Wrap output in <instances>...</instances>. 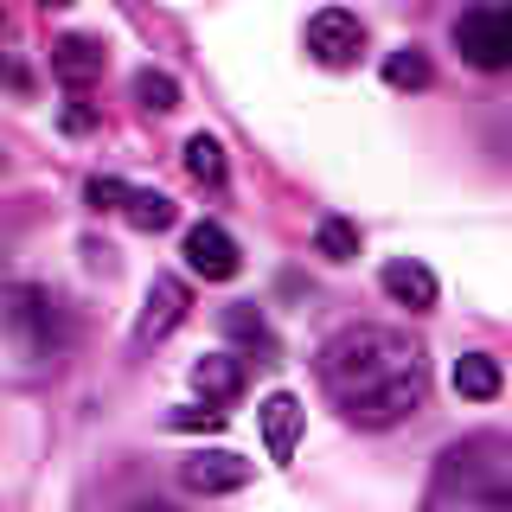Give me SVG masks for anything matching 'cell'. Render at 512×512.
I'll return each mask as SVG.
<instances>
[{"mask_svg":"<svg viewBox=\"0 0 512 512\" xmlns=\"http://www.w3.org/2000/svg\"><path fill=\"white\" fill-rule=\"evenodd\" d=\"M314 378L352 429H397L429 404V346L404 327L352 320L320 340Z\"/></svg>","mask_w":512,"mask_h":512,"instance_id":"obj_1","label":"cell"},{"mask_svg":"<svg viewBox=\"0 0 512 512\" xmlns=\"http://www.w3.org/2000/svg\"><path fill=\"white\" fill-rule=\"evenodd\" d=\"M77 352V314L45 282H0V378L45 384Z\"/></svg>","mask_w":512,"mask_h":512,"instance_id":"obj_2","label":"cell"},{"mask_svg":"<svg viewBox=\"0 0 512 512\" xmlns=\"http://www.w3.org/2000/svg\"><path fill=\"white\" fill-rule=\"evenodd\" d=\"M423 512H512V436L474 429L448 442L429 468Z\"/></svg>","mask_w":512,"mask_h":512,"instance_id":"obj_3","label":"cell"},{"mask_svg":"<svg viewBox=\"0 0 512 512\" xmlns=\"http://www.w3.org/2000/svg\"><path fill=\"white\" fill-rule=\"evenodd\" d=\"M448 39H455L461 64H474V71H512V7L506 0H487V7H461L455 26H448Z\"/></svg>","mask_w":512,"mask_h":512,"instance_id":"obj_4","label":"cell"},{"mask_svg":"<svg viewBox=\"0 0 512 512\" xmlns=\"http://www.w3.org/2000/svg\"><path fill=\"white\" fill-rule=\"evenodd\" d=\"M84 199L96 205V212H116L122 224H135V231H167V224L180 218V205H173L167 192L128 186V180H116V173H96V180L84 186Z\"/></svg>","mask_w":512,"mask_h":512,"instance_id":"obj_5","label":"cell"},{"mask_svg":"<svg viewBox=\"0 0 512 512\" xmlns=\"http://www.w3.org/2000/svg\"><path fill=\"white\" fill-rule=\"evenodd\" d=\"M186 314H192V288H186V276H154L148 295H141V314H135V346L173 340V333L186 327Z\"/></svg>","mask_w":512,"mask_h":512,"instance_id":"obj_6","label":"cell"},{"mask_svg":"<svg viewBox=\"0 0 512 512\" xmlns=\"http://www.w3.org/2000/svg\"><path fill=\"white\" fill-rule=\"evenodd\" d=\"M250 461L237 455V448H192L180 461V487L199 493V500H224V493H244L250 487Z\"/></svg>","mask_w":512,"mask_h":512,"instance_id":"obj_7","label":"cell"},{"mask_svg":"<svg viewBox=\"0 0 512 512\" xmlns=\"http://www.w3.org/2000/svg\"><path fill=\"white\" fill-rule=\"evenodd\" d=\"M308 52H314V64H327V71H346V64L365 52V20L346 13V7H320L308 20Z\"/></svg>","mask_w":512,"mask_h":512,"instance_id":"obj_8","label":"cell"},{"mask_svg":"<svg viewBox=\"0 0 512 512\" xmlns=\"http://www.w3.org/2000/svg\"><path fill=\"white\" fill-rule=\"evenodd\" d=\"M180 256H186V269H192V276H205V282H231L237 269H244V250H237V237L224 231V224H212V218L186 231Z\"/></svg>","mask_w":512,"mask_h":512,"instance_id":"obj_9","label":"cell"},{"mask_svg":"<svg viewBox=\"0 0 512 512\" xmlns=\"http://www.w3.org/2000/svg\"><path fill=\"white\" fill-rule=\"evenodd\" d=\"M256 423H263L269 461H276V468H288V461H295V448H301V423H308L301 397H295V391H269L263 404H256Z\"/></svg>","mask_w":512,"mask_h":512,"instance_id":"obj_10","label":"cell"},{"mask_svg":"<svg viewBox=\"0 0 512 512\" xmlns=\"http://www.w3.org/2000/svg\"><path fill=\"white\" fill-rule=\"evenodd\" d=\"M103 71H109L103 39H84V32H64V39H52V77H58L64 90L103 84Z\"/></svg>","mask_w":512,"mask_h":512,"instance_id":"obj_11","label":"cell"},{"mask_svg":"<svg viewBox=\"0 0 512 512\" xmlns=\"http://www.w3.org/2000/svg\"><path fill=\"white\" fill-rule=\"evenodd\" d=\"M378 282H384V295H391L397 308H410V314H429V308L442 301L436 269H429V263H416V256H391V263L378 269Z\"/></svg>","mask_w":512,"mask_h":512,"instance_id":"obj_12","label":"cell"},{"mask_svg":"<svg viewBox=\"0 0 512 512\" xmlns=\"http://www.w3.org/2000/svg\"><path fill=\"white\" fill-rule=\"evenodd\" d=\"M244 384H250V372H244L237 352H205V359L192 365V391H199L212 410H224V416H231L237 397H244Z\"/></svg>","mask_w":512,"mask_h":512,"instance_id":"obj_13","label":"cell"},{"mask_svg":"<svg viewBox=\"0 0 512 512\" xmlns=\"http://www.w3.org/2000/svg\"><path fill=\"white\" fill-rule=\"evenodd\" d=\"M500 359L493 352H461L455 359V397H468V404H493L500 397Z\"/></svg>","mask_w":512,"mask_h":512,"instance_id":"obj_14","label":"cell"},{"mask_svg":"<svg viewBox=\"0 0 512 512\" xmlns=\"http://www.w3.org/2000/svg\"><path fill=\"white\" fill-rule=\"evenodd\" d=\"M384 84L391 90H429L436 84V64H429L423 45H397V52L384 58Z\"/></svg>","mask_w":512,"mask_h":512,"instance_id":"obj_15","label":"cell"},{"mask_svg":"<svg viewBox=\"0 0 512 512\" xmlns=\"http://www.w3.org/2000/svg\"><path fill=\"white\" fill-rule=\"evenodd\" d=\"M186 173H192V180H199V186H224V180H231V167H224V141L218 135H192L186 141Z\"/></svg>","mask_w":512,"mask_h":512,"instance_id":"obj_16","label":"cell"},{"mask_svg":"<svg viewBox=\"0 0 512 512\" xmlns=\"http://www.w3.org/2000/svg\"><path fill=\"white\" fill-rule=\"evenodd\" d=\"M314 256H327V263H352V256H359V224H352V218H320L314 224Z\"/></svg>","mask_w":512,"mask_h":512,"instance_id":"obj_17","label":"cell"},{"mask_svg":"<svg viewBox=\"0 0 512 512\" xmlns=\"http://www.w3.org/2000/svg\"><path fill=\"white\" fill-rule=\"evenodd\" d=\"M224 333H231V340H244V346H256L269 359V352H276V333H269V320L250 308V301H237V308H224Z\"/></svg>","mask_w":512,"mask_h":512,"instance_id":"obj_18","label":"cell"},{"mask_svg":"<svg viewBox=\"0 0 512 512\" xmlns=\"http://www.w3.org/2000/svg\"><path fill=\"white\" fill-rule=\"evenodd\" d=\"M135 103L148 116H167V109H180V84L167 71H135Z\"/></svg>","mask_w":512,"mask_h":512,"instance_id":"obj_19","label":"cell"},{"mask_svg":"<svg viewBox=\"0 0 512 512\" xmlns=\"http://www.w3.org/2000/svg\"><path fill=\"white\" fill-rule=\"evenodd\" d=\"M173 429H205V436H212V429H224V410H212V404H180V410H173Z\"/></svg>","mask_w":512,"mask_h":512,"instance_id":"obj_20","label":"cell"},{"mask_svg":"<svg viewBox=\"0 0 512 512\" xmlns=\"http://www.w3.org/2000/svg\"><path fill=\"white\" fill-rule=\"evenodd\" d=\"M64 128H71V135H90V128H96V109L90 103H71V109H64Z\"/></svg>","mask_w":512,"mask_h":512,"instance_id":"obj_21","label":"cell"},{"mask_svg":"<svg viewBox=\"0 0 512 512\" xmlns=\"http://www.w3.org/2000/svg\"><path fill=\"white\" fill-rule=\"evenodd\" d=\"M0 84H7V90H32V77H26V64H13V58H0Z\"/></svg>","mask_w":512,"mask_h":512,"instance_id":"obj_22","label":"cell"},{"mask_svg":"<svg viewBox=\"0 0 512 512\" xmlns=\"http://www.w3.org/2000/svg\"><path fill=\"white\" fill-rule=\"evenodd\" d=\"M122 512H173V506H167V500H128Z\"/></svg>","mask_w":512,"mask_h":512,"instance_id":"obj_23","label":"cell"},{"mask_svg":"<svg viewBox=\"0 0 512 512\" xmlns=\"http://www.w3.org/2000/svg\"><path fill=\"white\" fill-rule=\"evenodd\" d=\"M0 167H7V154H0Z\"/></svg>","mask_w":512,"mask_h":512,"instance_id":"obj_24","label":"cell"}]
</instances>
